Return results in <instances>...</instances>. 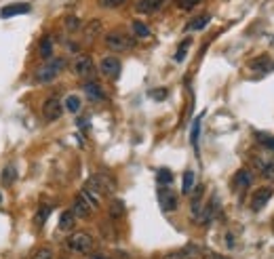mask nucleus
<instances>
[{
  "instance_id": "1",
  "label": "nucleus",
  "mask_w": 274,
  "mask_h": 259,
  "mask_svg": "<svg viewBox=\"0 0 274 259\" xmlns=\"http://www.w3.org/2000/svg\"><path fill=\"white\" fill-rule=\"evenodd\" d=\"M87 188L97 192V194L110 196V194L116 192V181H114V177H110L108 173H95L87 179Z\"/></svg>"
},
{
  "instance_id": "2",
  "label": "nucleus",
  "mask_w": 274,
  "mask_h": 259,
  "mask_svg": "<svg viewBox=\"0 0 274 259\" xmlns=\"http://www.w3.org/2000/svg\"><path fill=\"white\" fill-rule=\"evenodd\" d=\"M105 47H108L110 51L125 53V51H131V48L135 47V38L125 34V32H108L105 34Z\"/></svg>"
},
{
  "instance_id": "3",
  "label": "nucleus",
  "mask_w": 274,
  "mask_h": 259,
  "mask_svg": "<svg viewBox=\"0 0 274 259\" xmlns=\"http://www.w3.org/2000/svg\"><path fill=\"white\" fill-rule=\"evenodd\" d=\"M66 249L72 251V253L87 255V253H91V249H93V236L89 232H74L72 236H68Z\"/></svg>"
},
{
  "instance_id": "4",
  "label": "nucleus",
  "mask_w": 274,
  "mask_h": 259,
  "mask_svg": "<svg viewBox=\"0 0 274 259\" xmlns=\"http://www.w3.org/2000/svg\"><path fill=\"white\" fill-rule=\"evenodd\" d=\"M63 66H66V61H63V59H51L49 64L40 66L36 70V76H34V78H36L38 82H42V85H47V82H51V80L57 78V74L61 72Z\"/></svg>"
},
{
  "instance_id": "5",
  "label": "nucleus",
  "mask_w": 274,
  "mask_h": 259,
  "mask_svg": "<svg viewBox=\"0 0 274 259\" xmlns=\"http://www.w3.org/2000/svg\"><path fill=\"white\" fill-rule=\"evenodd\" d=\"M72 70L76 76H80V78H89V76L95 74V64L89 55H78L72 64Z\"/></svg>"
},
{
  "instance_id": "6",
  "label": "nucleus",
  "mask_w": 274,
  "mask_h": 259,
  "mask_svg": "<svg viewBox=\"0 0 274 259\" xmlns=\"http://www.w3.org/2000/svg\"><path fill=\"white\" fill-rule=\"evenodd\" d=\"M61 112H63V106L57 97H49V99L42 103V116H45L47 122H55L61 118Z\"/></svg>"
},
{
  "instance_id": "7",
  "label": "nucleus",
  "mask_w": 274,
  "mask_h": 259,
  "mask_svg": "<svg viewBox=\"0 0 274 259\" xmlns=\"http://www.w3.org/2000/svg\"><path fill=\"white\" fill-rule=\"evenodd\" d=\"M177 194H175L173 190H169L167 186H163L158 190V202H160V209H163L165 213H169V211H175L177 209Z\"/></svg>"
},
{
  "instance_id": "8",
  "label": "nucleus",
  "mask_w": 274,
  "mask_h": 259,
  "mask_svg": "<svg viewBox=\"0 0 274 259\" xmlns=\"http://www.w3.org/2000/svg\"><path fill=\"white\" fill-rule=\"evenodd\" d=\"M251 181H253V173L249 169H238L234 173V177H232V190L234 192L247 190V188L251 186Z\"/></svg>"
},
{
  "instance_id": "9",
  "label": "nucleus",
  "mask_w": 274,
  "mask_h": 259,
  "mask_svg": "<svg viewBox=\"0 0 274 259\" xmlns=\"http://www.w3.org/2000/svg\"><path fill=\"white\" fill-rule=\"evenodd\" d=\"M272 194H274V190L270 186L255 190V192H253V196H251V209H253V211H262V209L266 207V202L272 198Z\"/></svg>"
},
{
  "instance_id": "10",
  "label": "nucleus",
  "mask_w": 274,
  "mask_h": 259,
  "mask_svg": "<svg viewBox=\"0 0 274 259\" xmlns=\"http://www.w3.org/2000/svg\"><path fill=\"white\" fill-rule=\"evenodd\" d=\"M253 166L259 171V175H262L266 181H274V160L255 156V158H253Z\"/></svg>"
},
{
  "instance_id": "11",
  "label": "nucleus",
  "mask_w": 274,
  "mask_h": 259,
  "mask_svg": "<svg viewBox=\"0 0 274 259\" xmlns=\"http://www.w3.org/2000/svg\"><path fill=\"white\" fill-rule=\"evenodd\" d=\"M100 72L103 76H108V78H116L118 74H121V59H116V57H103L100 61Z\"/></svg>"
},
{
  "instance_id": "12",
  "label": "nucleus",
  "mask_w": 274,
  "mask_h": 259,
  "mask_svg": "<svg viewBox=\"0 0 274 259\" xmlns=\"http://www.w3.org/2000/svg\"><path fill=\"white\" fill-rule=\"evenodd\" d=\"M32 6L27 2H13V4H6L2 6V11H0V17L6 19V17H15V15H24V13H30Z\"/></svg>"
},
{
  "instance_id": "13",
  "label": "nucleus",
  "mask_w": 274,
  "mask_h": 259,
  "mask_svg": "<svg viewBox=\"0 0 274 259\" xmlns=\"http://www.w3.org/2000/svg\"><path fill=\"white\" fill-rule=\"evenodd\" d=\"M84 95H87L91 101H95V103L105 99V93L101 91V87L97 85V82H87V85H84Z\"/></svg>"
},
{
  "instance_id": "14",
  "label": "nucleus",
  "mask_w": 274,
  "mask_h": 259,
  "mask_svg": "<svg viewBox=\"0 0 274 259\" xmlns=\"http://www.w3.org/2000/svg\"><path fill=\"white\" fill-rule=\"evenodd\" d=\"M78 196H80L84 202H87L91 209H93V211H97V209H100V194H97V192L89 190V188H84V190L78 192Z\"/></svg>"
},
{
  "instance_id": "15",
  "label": "nucleus",
  "mask_w": 274,
  "mask_h": 259,
  "mask_svg": "<svg viewBox=\"0 0 274 259\" xmlns=\"http://www.w3.org/2000/svg\"><path fill=\"white\" fill-rule=\"evenodd\" d=\"M72 211L76 217H89L91 213H93V209H91L87 202H84L78 194H76V198H74V207H72Z\"/></svg>"
},
{
  "instance_id": "16",
  "label": "nucleus",
  "mask_w": 274,
  "mask_h": 259,
  "mask_svg": "<svg viewBox=\"0 0 274 259\" xmlns=\"http://www.w3.org/2000/svg\"><path fill=\"white\" fill-rule=\"evenodd\" d=\"M133 36L139 38V40H150L152 38V32L144 22H133Z\"/></svg>"
},
{
  "instance_id": "17",
  "label": "nucleus",
  "mask_w": 274,
  "mask_h": 259,
  "mask_svg": "<svg viewBox=\"0 0 274 259\" xmlns=\"http://www.w3.org/2000/svg\"><path fill=\"white\" fill-rule=\"evenodd\" d=\"M74 223H76V215H74L72 209L61 213V217H59V230H63V232H70V230L74 228Z\"/></svg>"
},
{
  "instance_id": "18",
  "label": "nucleus",
  "mask_w": 274,
  "mask_h": 259,
  "mask_svg": "<svg viewBox=\"0 0 274 259\" xmlns=\"http://www.w3.org/2000/svg\"><path fill=\"white\" fill-rule=\"evenodd\" d=\"M163 6V0H139L137 2V11L139 13H154Z\"/></svg>"
},
{
  "instance_id": "19",
  "label": "nucleus",
  "mask_w": 274,
  "mask_h": 259,
  "mask_svg": "<svg viewBox=\"0 0 274 259\" xmlns=\"http://www.w3.org/2000/svg\"><path fill=\"white\" fill-rule=\"evenodd\" d=\"M213 213H215V198L209 202V207L205 209V211H200L199 213V217H196V221L200 223V226H207V223L213 219Z\"/></svg>"
},
{
  "instance_id": "20",
  "label": "nucleus",
  "mask_w": 274,
  "mask_h": 259,
  "mask_svg": "<svg viewBox=\"0 0 274 259\" xmlns=\"http://www.w3.org/2000/svg\"><path fill=\"white\" fill-rule=\"evenodd\" d=\"M38 53H40L42 59H51V55H53V40H51V36H45L40 40Z\"/></svg>"
},
{
  "instance_id": "21",
  "label": "nucleus",
  "mask_w": 274,
  "mask_h": 259,
  "mask_svg": "<svg viewBox=\"0 0 274 259\" xmlns=\"http://www.w3.org/2000/svg\"><path fill=\"white\" fill-rule=\"evenodd\" d=\"M247 68H249V70H264V72H266V70H270V68H272V61H270L268 57H266V55H262V57L251 59L249 64H247Z\"/></svg>"
},
{
  "instance_id": "22",
  "label": "nucleus",
  "mask_w": 274,
  "mask_h": 259,
  "mask_svg": "<svg viewBox=\"0 0 274 259\" xmlns=\"http://www.w3.org/2000/svg\"><path fill=\"white\" fill-rule=\"evenodd\" d=\"M108 213H110V217L112 219H121V217L125 215V202L123 200H112L110 202V209H108Z\"/></svg>"
},
{
  "instance_id": "23",
  "label": "nucleus",
  "mask_w": 274,
  "mask_h": 259,
  "mask_svg": "<svg viewBox=\"0 0 274 259\" xmlns=\"http://www.w3.org/2000/svg\"><path fill=\"white\" fill-rule=\"evenodd\" d=\"M100 32H101V22L100 19H93V22H89L87 25H84V36H87L89 40L95 38Z\"/></svg>"
},
{
  "instance_id": "24",
  "label": "nucleus",
  "mask_w": 274,
  "mask_h": 259,
  "mask_svg": "<svg viewBox=\"0 0 274 259\" xmlns=\"http://www.w3.org/2000/svg\"><path fill=\"white\" fill-rule=\"evenodd\" d=\"M63 106H66V110H68V112H72V114H76V112L80 110L82 101H80V97H78V95H68V97H66V101H63Z\"/></svg>"
},
{
  "instance_id": "25",
  "label": "nucleus",
  "mask_w": 274,
  "mask_h": 259,
  "mask_svg": "<svg viewBox=\"0 0 274 259\" xmlns=\"http://www.w3.org/2000/svg\"><path fill=\"white\" fill-rule=\"evenodd\" d=\"M15 177H17V173H15V169L9 165V166H4L2 169V175H0V181H2V186H11L13 181H15Z\"/></svg>"
},
{
  "instance_id": "26",
  "label": "nucleus",
  "mask_w": 274,
  "mask_h": 259,
  "mask_svg": "<svg viewBox=\"0 0 274 259\" xmlns=\"http://www.w3.org/2000/svg\"><path fill=\"white\" fill-rule=\"evenodd\" d=\"M257 141L264 145L266 152H274V137L268 133H257Z\"/></svg>"
},
{
  "instance_id": "27",
  "label": "nucleus",
  "mask_w": 274,
  "mask_h": 259,
  "mask_svg": "<svg viewBox=\"0 0 274 259\" xmlns=\"http://www.w3.org/2000/svg\"><path fill=\"white\" fill-rule=\"evenodd\" d=\"M192 190H194V173L192 171H186L184 173V184H181V192L190 194Z\"/></svg>"
},
{
  "instance_id": "28",
  "label": "nucleus",
  "mask_w": 274,
  "mask_h": 259,
  "mask_svg": "<svg viewBox=\"0 0 274 259\" xmlns=\"http://www.w3.org/2000/svg\"><path fill=\"white\" fill-rule=\"evenodd\" d=\"M209 22H211V15H200V17H196L194 22L188 24V30H202Z\"/></svg>"
},
{
  "instance_id": "29",
  "label": "nucleus",
  "mask_w": 274,
  "mask_h": 259,
  "mask_svg": "<svg viewBox=\"0 0 274 259\" xmlns=\"http://www.w3.org/2000/svg\"><path fill=\"white\" fill-rule=\"evenodd\" d=\"M158 186H169L173 181V173L169 171V169H158Z\"/></svg>"
},
{
  "instance_id": "30",
  "label": "nucleus",
  "mask_w": 274,
  "mask_h": 259,
  "mask_svg": "<svg viewBox=\"0 0 274 259\" xmlns=\"http://www.w3.org/2000/svg\"><path fill=\"white\" fill-rule=\"evenodd\" d=\"M190 45H192V40H190V38H186L184 43L179 45V48H177V53H175V61H184V57H186V53H188V48H190Z\"/></svg>"
},
{
  "instance_id": "31",
  "label": "nucleus",
  "mask_w": 274,
  "mask_h": 259,
  "mask_svg": "<svg viewBox=\"0 0 274 259\" xmlns=\"http://www.w3.org/2000/svg\"><path fill=\"white\" fill-rule=\"evenodd\" d=\"M49 213H51V207H42L40 211L36 213V217H34V223H36V226H42V223L47 221V217H49Z\"/></svg>"
},
{
  "instance_id": "32",
  "label": "nucleus",
  "mask_w": 274,
  "mask_h": 259,
  "mask_svg": "<svg viewBox=\"0 0 274 259\" xmlns=\"http://www.w3.org/2000/svg\"><path fill=\"white\" fill-rule=\"evenodd\" d=\"M200 118L202 116H199L194 120V127H192V135H190V141H192V145L196 148V143H199V133H200Z\"/></svg>"
},
{
  "instance_id": "33",
  "label": "nucleus",
  "mask_w": 274,
  "mask_h": 259,
  "mask_svg": "<svg viewBox=\"0 0 274 259\" xmlns=\"http://www.w3.org/2000/svg\"><path fill=\"white\" fill-rule=\"evenodd\" d=\"M148 95H150L154 101H163L165 97L169 95V91L167 89H152V91H148Z\"/></svg>"
},
{
  "instance_id": "34",
  "label": "nucleus",
  "mask_w": 274,
  "mask_h": 259,
  "mask_svg": "<svg viewBox=\"0 0 274 259\" xmlns=\"http://www.w3.org/2000/svg\"><path fill=\"white\" fill-rule=\"evenodd\" d=\"M66 27L70 32H76L80 27V19L78 17H74V15H70V17H66Z\"/></svg>"
},
{
  "instance_id": "35",
  "label": "nucleus",
  "mask_w": 274,
  "mask_h": 259,
  "mask_svg": "<svg viewBox=\"0 0 274 259\" xmlns=\"http://www.w3.org/2000/svg\"><path fill=\"white\" fill-rule=\"evenodd\" d=\"M32 259H53V251L47 249V247H42V249H38L36 253L32 255Z\"/></svg>"
},
{
  "instance_id": "36",
  "label": "nucleus",
  "mask_w": 274,
  "mask_h": 259,
  "mask_svg": "<svg viewBox=\"0 0 274 259\" xmlns=\"http://www.w3.org/2000/svg\"><path fill=\"white\" fill-rule=\"evenodd\" d=\"M126 0H100V4L103 6V9H116V6L125 4Z\"/></svg>"
},
{
  "instance_id": "37",
  "label": "nucleus",
  "mask_w": 274,
  "mask_h": 259,
  "mask_svg": "<svg viewBox=\"0 0 274 259\" xmlns=\"http://www.w3.org/2000/svg\"><path fill=\"white\" fill-rule=\"evenodd\" d=\"M199 2L200 0H177V6L179 9H184V11H190V9H194Z\"/></svg>"
},
{
  "instance_id": "38",
  "label": "nucleus",
  "mask_w": 274,
  "mask_h": 259,
  "mask_svg": "<svg viewBox=\"0 0 274 259\" xmlns=\"http://www.w3.org/2000/svg\"><path fill=\"white\" fill-rule=\"evenodd\" d=\"M202 259H228L226 255H222V253H215V251H202Z\"/></svg>"
},
{
  "instance_id": "39",
  "label": "nucleus",
  "mask_w": 274,
  "mask_h": 259,
  "mask_svg": "<svg viewBox=\"0 0 274 259\" xmlns=\"http://www.w3.org/2000/svg\"><path fill=\"white\" fill-rule=\"evenodd\" d=\"M91 259H112L105 251H95V253H91Z\"/></svg>"
},
{
  "instance_id": "40",
  "label": "nucleus",
  "mask_w": 274,
  "mask_h": 259,
  "mask_svg": "<svg viewBox=\"0 0 274 259\" xmlns=\"http://www.w3.org/2000/svg\"><path fill=\"white\" fill-rule=\"evenodd\" d=\"M272 230H274V219H272Z\"/></svg>"
}]
</instances>
